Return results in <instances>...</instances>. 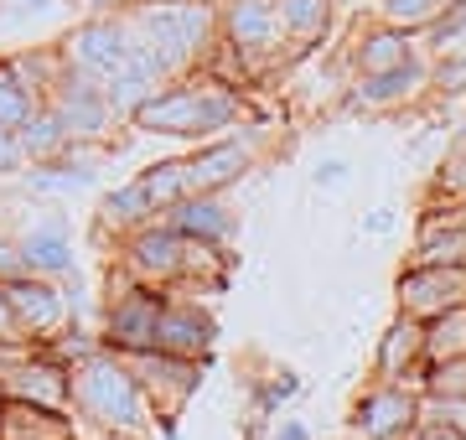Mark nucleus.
Masks as SVG:
<instances>
[{"label": "nucleus", "mask_w": 466, "mask_h": 440, "mask_svg": "<svg viewBox=\"0 0 466 440\" xmlns=\"http://www.w3.org/2000/svg\"><path fill=\"white\" fill-rule=\"evenodd\" d=\"M63 140H67L63 119H36L32 130L21 135V145H26V151H36V155H52L57 145H63Z\"/></svg>", "instance_id": "nucleus-5"}, {"label": "nucleus", "mask_w": 466, "mask_h": 440, "mask_svg": "<svg viewBox=\"0 0 466 440\" xmlns=\"http://www.w3.org/2000/svg\"><path fill=\"white\" fill-rule=\"evenodd\" d=\"M5 301H11V311H16L21 322H32V326H52V322H57V301H52L47 285H16Z\"/></svg>", "instance_id": "nucleus-3"}, {"label": "nucleus", "mask_w": 466, "mask_h": 440, "mask_svg": "<svg viewBox=\"0 0 466 440\" xmlns=\"http://www.w3.org/2000/svg\"><path fill=\"white\" fill-rule=\"evenodd\" d=\"M26 265H32V270H67V265H73V249H67L63 228H36V234L26 238Z\"/></svg>", "instance_id": "nucleus-2"}, {"label": "nucleus", "mask_w": 466, "mask_h": 440, "mask_svg": "<svg viewBox=\"0 0 466 440\" xmlns=\"http://www.w3.org/2000/svg\"><path fill=\"white\" fill-rule=\"evenodd\" d=\"M73 57H78L84 68H94V73H119L130 52L119 47V32H115V26H88V32L73 36Z\"/></svg>", "instance_id": "nucleus-1"}, {"label": "nucleus", "mask_w": 466, "mask_h": 440, "mask_svg": "<svg viewBox=\"0 0 466 440\" xmlns=\"http://www.w3.org/2000/svg\"><path fill=\"white\" fill-rule=\"evenodd\" d=\"M32 119V99H26V88L11 84V78H0V130H21Z\"/></svg>", "instance_id": "nucleus-4"}, {"label": "nucleus", "mask_w": 466, "mask_h": 440, "mask_svg": "<svg viewBox=\"0 0 466 440\" xmlns=\"http://www.w3.org/2000/svg\"><path fill=\"white\" fill-rule=\"evenodd\" d=\"M0 326H5V301H0Z\"/></svg>", "instance_id": "nucleus-8"}, {"label": "nucleus", "mask_w": 466, "mask_h": 440, "mask_svg": "<svg viewBox=\"0 0 466 440\" xmlns=\"http://www.w3.org/2000/svg\"><path fill=\"white\" fill-rule=\"evenodd\" d=\"M342 176H348V166H342V161H327V166L317 171V182H327V186H337Z\"/></svg>", "instance_id": "nucleus-7"}, {"label": "nucleus", "mask_w": 466, "mask_h": 440, "mask_svg": "<svg viewBox=\"0 0 466 440\" xmlns=\"http://www.w3.org/2000/svg\"><path fill=\"white\" fill-rule=\"evenodd\" d=\"M16 155H21L16 130H0V171H11V166H16Z\"/></svg>", "instance_id": "nucleus-6"}]
</instances>
